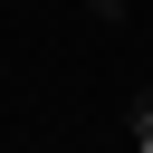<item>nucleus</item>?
Returning a JSON list of instances; mask_svg holds the SVG:
<instances>
[{"mask_svg": "<svg viewBox=\"0 0 153 153\" xmlns=\"http://www.w3.org/2000/svg\"><path fill=\"white\" fill-rule=\"evenodd\" d=\"M124 115H134V143H153V86H134V105H124Z\"/></svg>", "mask_w": 153, "mask_h": 153, "instance_id": "nucleus-1", "label": "nucleus"}, {"mask_svg": "<svg viewBox=\"0 0 153 153\" xmlns=\"http://www.w3.org/2000/svg\"><path fill=\"white\" fill-rule=\"evenodd\" d=\"M86 10H96V19H105V29H115V19H124V0H86Z\"/></svg>", "mask_w": 153, "mask_h": 153, "instance_id": "nucleus-2", "label": "nucleus"}, {"mask_svg": "<svg viewBox=\"0 0 153 153\" xmlns=\"http://www.w3.org/2000/svg\"><path fill=\"white\" fill-rule=\"evenodd\" d=\"M134 153H153V143H134Z\"/></svg>", "mask_w": 153, "mask_h": 153, "instance_id": "nucleus-3", "label": "nucleus"}]
</instances>
